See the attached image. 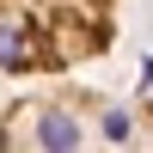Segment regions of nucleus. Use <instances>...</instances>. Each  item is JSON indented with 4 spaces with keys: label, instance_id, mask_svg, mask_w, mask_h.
<instances>
[{
    "label": "nucleus",
    "instance_id": "obj_2",
    "mask_svg": "<svg viewBox=\"0 0 153 153\" xmlns=\"http://www.w3.org/2000/svg\"><path fill=\"white\" fill-rule=\"evenodd\" d=\"M37 141H43V153H80V123L68 110H43L37 117Z\"/></svg>",
    "mask_w": 153,
    "mask_h": 153
},
{
    "label": "nucleus",
    "instance_id": "obj_3",
    "mask_svg": "<svg viewBox=\"0 0 153 153\" xmlns=\"http://www.w3.org/2000/svg\"><path fill=\"white\" fill-rule=\"evenodd\" d=\"M104 135H110V141H123V135H129V117H123V110H110V117H104Z\"/></svg>",
    "mask_w": 153,
    "mask_h": 153
},
{
    "label": "nucleus",
    "instance_id": "obj_1",
    "mask_svg": "<svg viewBox=\"0 0 153 153\" xmlns=\"http://www.w3.org/2000/svg\"><path fill=\"white\" fill-rule=\"evenodd\" d=\"M37 61V19L0 12V68H31Z\"/></svg>",
    "mask_w": 153,
    "mask_h": 153
}]
</instances>
